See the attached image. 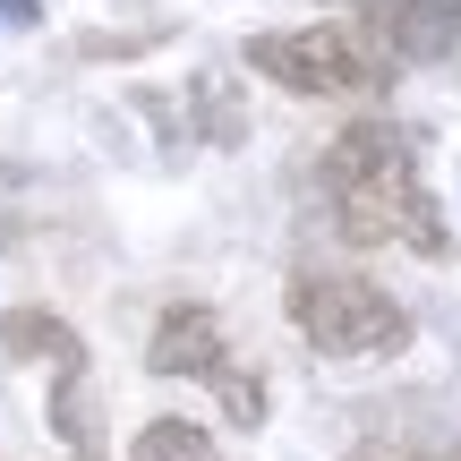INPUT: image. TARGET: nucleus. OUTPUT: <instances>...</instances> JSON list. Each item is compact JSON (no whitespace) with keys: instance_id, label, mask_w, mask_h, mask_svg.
<instances>
[{"instance_id":"nucleus-1","label":"nucleus","mask_w":461,"mask_h":461,"mask_svg":"<svg viewBox=\"0 0 461 461\" xmlns=\"http://www.w3.org/2000/svg\"><path fill=\"white\" fill-rule=\"evenodd\" d=\"M316 188L333 205V230L350 248H419V257H453V230L436 214L419 154L393 120H350L316 163Z\"/></svg>"},{"instance_id":"nucleus-2","label":"nucleus","mask_w":461,"mask_h":461,"mask_svg":"<svg viewBox=\"0 0 461 461\" xmlns=\"http://www.w3.org/2000/svg\"><path fill=\"white\" fill-rule=\"evenodd\" d=\"M282 308L308 333V350H325V359H393V350H411V308L359 274H291Z\"/></svg>"},{"instance_id":"nucleus-3","label":"nucleus","mask_w":461,"mask_h":461,"mask_svg":"<svg viewBox=\"0 0 461 461\" xmlns=\"http://www.w3.org/2000/svg\"><path fill=\"white\" fill-rule=\"evenodd\" d=\"M248 68L291 86V95H376V86H393V60H384L367 34H350V26L248 34Z\"/></svg>"},{"instance_id":"nucleus-4","label":"nucleus","mask_w":461,"mask_h":461,"mask_svg":"<svg viewBox=\"0 0 461 461\" xmlns=\"http://www.w3.org/2000/svg\"><path fill=\"white\" fill-rule=\"evenodd\" d=\"M359 9V34L384 51V60H445L461 51V0H350Z\"/></svg>"},{"instance_id":"nucleus-5","label":"nucleus","mask_w":461,"mask_h":461,"mask_svg":"<svg viewBox=\"0 0 461 461\" xmlns=\"http://www.w3.org/2000/svg\"><path fill=\"white\" fill-rule=\"evenodd\" d=\"M146 367H154V376H197V384H222V376H230L222 316H214V308H197V299H171V308L154 316Z\"/></svg>"},{"instance_id":"nucleus-6","label":"nucleus","mask_w":461,"mask_h":461,"mask_svg":"<svg viewBox=\"0 0 461 461\" xmlns=\"http://www.w3.org/2000/svg\"><path fill=\"white\" fill-rule=\"evenodd\" d=\"M0 350H9V359H51L60 376H68V367H86L77 325H60L51 308H9V316H0Z\"/></svg>"},{"instance_id":"nucleus-7","label":"nucleus","mask_w":461,"mask_h":461,"mask_svg":"<svg viewBox=\"0 0 461 461\" xmlns=\"http://www.w3.org/2000/svg\"><path fill=\"white\" fill-rule=\"evenodd\" d=\"M51 436L68 445V461H112V453H103V419H95V384H86V367H68V376L51 384Z\"/></svg>"},{"instance_id":"nucleus-8","label":"nucleus","mask_w":461,"mask_h":461,"mask_svg":"<svg viewBox=\"0 0 461 461\" xmlns=\"http://www.w3.org/2000/svg\"><path fill=\"white\" fill-rule=\"evenodd\" d=\"M137 461H222V453L197 419H146L137 428Z\"/></svg>"},{"instance_id":"nucleus-9","label":"nucleus","mask_w":461,"mask_h":461,"mask_svg":"<svg viewBox=\"0 0 461 461\" xmlns=\"http://www.w3.org/2000/svg\"><path fill=\"white\" fill-rule=\"evenodd\" d=\"M342 461H461V445H411V436H367L359 453Z\"/></svg>"},{"instance_id":"nucleus-10","label":"nucleus","mask_w":461,"mask_h":461,"mask_svg":"<svg viewBox=\"0 0 461 461\" xmlns=\"http://www.w3.org/2000/svg\"><path fill=\"white\" fill-rule=\"evenodd\" d=\"M214 393H222V411H230V428H257V419H265V384L248 376V367H230V376L214 384Z\"/></svg>"},{"instance_id":"nucleus-11","label":"nucleus","mask_w":461,"mask_h":461,"mask_svg":"<svg viewBox=\"0 0 461 461\" xmlns=\"http://www.w3.org/2000/svg\"><path fill=\"white\" fill-rule=\"evenodd\" d=\"M0 26H34V0H0Z\"/></svg>"}]
</instances>
